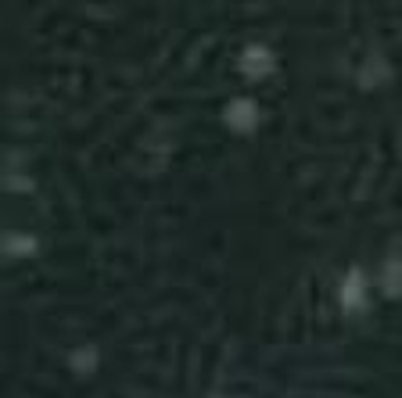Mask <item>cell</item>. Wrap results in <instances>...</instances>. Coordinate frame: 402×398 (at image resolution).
I'll use <instances>...</instances> for the list:
<instances>
[{
	"label": "cell",
	"mask_w": 402,
	"mask_h": 398,
	"mask_svg": "<svg viewBox=\"0 0 402 398\" xmlns=\"http://www.w3.org/2000/svg\"><path fill=\"white\" fill-rule=\"evenodd\" d=\"M227 119H230V126H237V130H244V126H255V108H252L248 101H237V105L227 112Z\"/></svg>",
	"instance_id": "6da1fadb"
},
{
	"label": "cell",
	"mask_w": 402,
	"mask_h": 398,
	"mask_svg": "<svg viewBox=\"0 0 402 398\" xmlns=\"http://www.w3.org/2000/svg\"><path fill=\"white\" fill-rule=\"evenodd\" d=\"M395 287H402V266H388V290H395Z\"/></svg>",
	"instance_id": "3957f363"
},
{
	"label": "cell",
	"mask_w": 402,
	"mask_h": 398,
	"mask_svg": "<svg viewBox=\"0 0 402 398\" xmlns=\"http://www.w3.org/2000/svg\"><path fill=\"white\" fill-rule=\"evenodd\" d=\"M244 68H248V72H266V68H269V58H266V51H248V58H244Z\"/></svg>",
	"instance_id": "7a4b0ae2"
}]
</instances>
